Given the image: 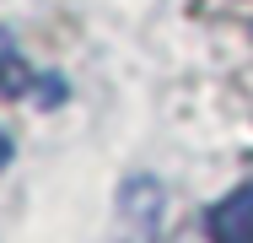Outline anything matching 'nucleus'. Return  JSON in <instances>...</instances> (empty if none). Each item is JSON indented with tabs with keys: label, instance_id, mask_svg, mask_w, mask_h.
Returning <instances> with one entry per match:
<instances>
[{
	"label": "nucleus",
	"instance_id": "7ed1b4c3",
	"mask_svg": "<svg viewBox=\"0 0 253 243\" xmlns=\"http://www.w3.org/2000/svg\"><path fill=\"white\" fill-rule=\"evenodd\" d=\"M5 162H11V135L0 130V168H5Z\"/></svg>",
	"mask_w": 253,
	"mask_h": 243
},
{
	"label": "nucleus",
	"instance_id": "f03ea898",
	"mask_svg": "<svg viewBox=\"0 0 253 243\" xmlns=\"http://www.w3.org/2000/svg\"><path fill=\"white\" fill-rule=\"evenodd\" d=\"M33 87V70L22 65V54H16V44H11V33H0V92L22 97Z\"/></svg>",
	"mask_w": 253,
	"mask_h": 243
},
{
	"label": "nucleus",
	"instance_id": "f257e3e1",
	"mask_svg": "<svg viewBox=\"0 0 253 243\" xmlns=\"http://www.w3.org/2000/svg\"><path fill=\"white\" fill-rule=\"evenodd\" d=\"M205 227H210V243H253V179L237 184L226 200H215Z\"/></svg>",
	"mask_w": 253,
	"mask_h": 243
}]
</instances>
